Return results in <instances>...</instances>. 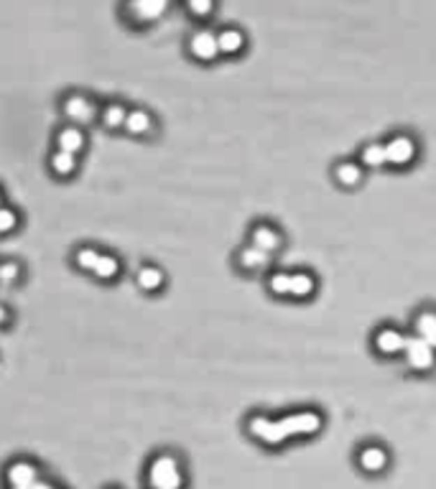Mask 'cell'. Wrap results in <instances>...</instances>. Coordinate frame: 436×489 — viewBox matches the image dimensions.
Masks as SVG:
<instances>
[{
	"label": "cell",
	"instance_id": "obj_25",
	"mask_svg": "<svg viewBox=\"0 0 436 489\" xmlns=\"http://www.w3.org/2000/svg\"><path fill=\"white\" fill-rule=\"evenodd\" d=\"M360 166L363 169H383V166H388L383 143H368L363 153H360Z\"/></svg>",
	"mask_w": 436,
	"mask_h": 489
},
{
	"label": "cell",
	"instance_id": "obj_20",
	"mask_svg": "<svg viewBox=\"0 0 436 489\" xmlns=\"http://www.w3.org/2000/svg\"><path fill=\"white\" fill-rule=\"evenodd\" d=\"M365 176V169L360 166V161H342L337 163V169H334V178H337V184H342L345 189H352L363 181Z\"/></svg>",
	"mask_w": 436,
	"mask_h": 489
},
{
	"label": "cell",
	"instance_id": "obj_7",
	"mask_svg": "<svg viewBox=\"0 0 436 489\" xmlns=\"http://www.w3.org/2000/svg\"><path fill=\"white\" fill-rule=\"evenodd\" d=\"M383 146H385V161H388V166L403 169L408 163H414V158L419 156V146H416L414 138L406 133L393 135L391 141L383 143Z\"/></svg>",
	"mask_w": 436,
	"mask_h": 489
},
{
	"label": "cell",
	"instance_id": "obj_9",
	"mask_svg": "<svg viewBox=\"0 0 436 489\" xmlns=\"http://www.w3.org/2000/svg\"><path fill=\"white\" fill-rule=\"evenodd\" d=\"M87 133L84 127L80 125H61L57 133H54V146L57 150H64V153H72V156L80 158L84 150H87Z\"/></svg>",
	"mask_w": 436,
	"mask_h": 489
},
{
	"label": "cell",
	"instance_id": "obj_22",
	"mask_svg": "<svg viewBox=\"0 0 436 489\" xmlns=\"http://www.w3.org/2000/svg\"><path fill=\"white\" fill-rule=\"evenodd\" d=\"M314 290H317V281H314L309 273L296 270V273L291 275V290H289L291 298H296V301H306L309 296H314Z\"/></svg>",
	"mask_w": 436,
	"mask_h": 489
},
{
	"label": "cell",
	"instance_id": "obj_4",
	"mask_svg": "<svg viewBox=\"0 0 436 489\" xmlns=\"http://www.w3.org/2000/svg\"><path fill=\"white\" fill-rule=\"evenodd\" d=\"M281 426H283V430H286V436H289V438H294V436H314V433L322 430L324 418H322V413H317V410H299V413L283 415Z\"/></svg>",
	"mask_w": 436,
	"mask_h": 489
},
{
	"label": "cell",
	"instance_id": "obj_32",
	"mask_svg": "<svg viewBox=\"0 0 436 489\" xmlns=\"http://www.w3.org/2000/svg\"><path fill=\"white\" fill-rule=\"evenodd\" d=\"M6 204V194H3V189H0V207Z\"/></svg>",
	"mask_w": 436,
	"mask_h": 489
},
{
	"label": "cell",
	"instance_id": "obj_31",
	"mask_svg": "<svg viewBox=\"0 0 436 489\" xmlns=\"http://www.w3.org/2000/svg\"><path fill=\"white\" fill-rule=\"evenodd\" d=\"M10 321V311H8L6 304H0V326H6Z\"/></svg>",
	"mask_w": 436,
	"mask_h": 489
},
{
	"label": "cell",
	"instance_id": "obj_18",
	"mask_svg": "<svg viewBox=\"0 0 436 489\" xmlns=\"http://www.w3.org/2000/svg\"><path fill=\"white\" fill-rule=\"evenodd\" d=\"M126 118H128V107L123 102H105L103 107H100V123H103V127L110 130V133L123 130Z\"/></svg>",
	"mask_w": 436,
	"mask_h": 489
},
{
	"label": "cell",
	"instance_id": "obj_21",
	"mask_svg": "<svg viewBox=\"0 0 436 489\" xmlns=\"http://www.w3.org/2000/svg\"><path fill=\"white\" fill-rule=\"evenodd\" d=\"M217 44H220V54L235 56L245 49V33L240 29H225L217 33Z\"/></svg>",
	"mask_w": 436,
	"mask_h": 489
},
{
	"label": "cell",
	"instance_id": "obj_27",
	"mask_svg": "<svg viewBox=\"0 0 436 489\" xmlns=\"http://www.w3.org/2000/svg\"><path fill=\"white\" fill-rule=\"evenodd\" d=\"M23 275V267L18 260H3L0 263V283L3 286H15V283L21 281Z\"/></svg>",
	"mask_w": 436,
	"mask_h": 489
},
{
	"label": "cell",
	"instance_id": "obj_23",
	"mask_svg": "<svg viewBox=\"0 0 436 489\" xmlns=\"http://www.w3.org/2000/svg\"><path fill=\"white\" fill-rule=\"evenodd\" d=\"M100 255H103V250H97V247H92V244H82V247H77V250H74V255H72L74 267H77V270H82V273L92 275V270H95Z\"/></svg>",
	"mask_w": 436,
	"mask_h": 489
},
{
	"label": "cell",
	"instance_id": "obj_11",
	"mask_svg": "<svg viewBox=\"0 0 436 489\" xmlns=\"http://www.w3.org/2000/svg\"><path fill=\"white\" fill-rule=\"evenodd\" d=\"M406 334L396 329V326H383L380 332L375 334V349L383 357H396L403 355V347H406Z\"/></svg>",
	"mask_w": 436,
	"mask_h": 489
},
{
	"label": "cell",
	"instance_id": "obj_30",
	"mask_svg": "<svg viewBox=\"0 0 436 489\" xmlns=\"http://www.w3.org/2000/svg\"><path fill=\"white\" fill-rule=\"evenodd\" d=\"M29 489H57V487H54V484L49 482V479H38V482H33Z\"/></svg>",
	"mask_w": 436,
	"mask_h": 489
},
{
	"label": "cell",
	"instance_id": "obj_3",
	"mask_svg": "<svg viewBox=\"0 0 436 489\" xmlns=\"http://www.w3.org/2000/svg\"><path fill=\"white\" fill-rule=\"evenodd\" d=\"M169 8L171 0H126L123 3V15L133 26H151V23L161 21Z\"/></svg>",
	"mask_w": 436,
	"mask_h": 489
},
{
	"label": "cell",
	"instance_id": "obj_10",
	"mask_svg": "<svg viewBox=\"0 0 436 489\" xmlns=\"http://www.w3.org/2000/svg\"><path fill=\"white\" fill-rule=\"evenodd\" d=\"M189 54L197 61H215L220 56V44H217V33L209 29L194 31L189 36Z\"/></svg>",
	"mask_w": 436,
	"mask_h": 489
},
{
	"label": "cell",
	"instance_id": "obj_12",
	"mask_svg": "<svg viewBox=\"0 0 436 489\" xmlns=\"http://www.w3.org/2000/svg\"><path fill=\"white\" fill-rule=\"evenodd\" d=\"M46 166L52 171L54 178H59V181H69V178L80 171V158L72 156V153H64V150H57L54 148L46 158Z\"/></svg>",
	"mask_w": 436,
	"mask_h": 489
},
{
	"label": "cell",
	"instance_id": "obj_19",
	"mask_svg": "<svg viewBox=\"0 0 436 489\" xmlns=\"http://www.w3.org/2000/svg\"><path fill=\"white\" fill-rule=\"evenodd\" d=\"M237 265L243 267V270H248V273H260V270H266L271 265V255L248 244V247H243V250L237 252Z\"/></svg>",
	"mask_w": 436,
	"mask_h": 489
},
{
	"label": "cell",
	"instance_id": "obj_28",
	"mask_svg": "<svg viewBox=\"0 0 436 489\" xmlns=\"http://www.w3.org/2000/svg\"><path fill=\"white\" fill-rule=\"evenodd\" d=\"M268 290L273 293V296H278V298H283V296H289V290H291V273H273L271 278H268Z\"/></svg>",
	"mask_w": 436,
	"mask_h": 489
},
{
	"label": "cell",
	"instance_id": "obj_26",
	"mask_svg": "<svg viewBox=\"0 0 436 489\" xmlns=\"http://www.w3.org/2000/svg\"><path fill=\"white\" fill-rule=\"evenodd\" d=\"M18 227H21V215H18V209H13L10 204H3V207H0V238L15 232Z\"/></svg>",
	"mask_w": 436,
	"mask_h": 489
},
{
	"label": "cell",
	"instance_id": "obj_1",
	"mask_svg": "<svg viewBox=\"0 0 436 489\" xmlns=\"http://www.w3.org/2000/svg\"><path fill=\"white\" fill-rule=\"evenodd\" d=\"M148 489H184V469L174 453H156L146 467Z\"/></svg>",
	"mask_w": 436,
	"mask_h": 489
},
{
	"label": "cell",
	"instance_id": "obj_14",
	"mask_svg": "<svg viewBox=\"0 0 436 489\" xmlns=\"http://www.w3.org/2000/svg\"><path fill=\"white\" fill-rule=\"evenodd\" d=\"M153 127H156V120H153V115L146 110V107L128 110V118H126L123 130H126L130 138H146V135L153 133Z\"/></svg>",
	"mask_w": 436,
	"mask_h": 489
},
{
	"label": "cell",
	"instance_id": "obj_33",
	"mask_svg": "<svg viewBox=\"0 0 436 489\" xmlns=\"http://www.w3.org/2000/svg\"><path fill=\"white\" fill-rule=\"evenodd\" d=\"M0 263H3V260H0Z\"/></svg>",
	"mask_w": 436,
	"mask_h": 489
},
{
	"label": "cell",
	"instance_id": "obj_5",
	"mask_svg": "<svg viewBox=\"0 0 436 489\" xmlns=\"http://www.w3.org/2000/svg\"><path fill=\"white\" fill-rule=\"evenodd\" d=\"M406 364L414 372H431L436 367V349L429 347L421 336H408L406 347H403Z\"/></svg>",
	"mask_w": 436,
	"mask_h": 489
},
{
	"label": "cell",
	"instance_id": "obj_8",
	"mask_svg": "<svg viewBox=\"0 0 436 489\" xmlns=\"http://www.w3.org/2000/svg\"><path fill=\"white\" fill-rule=\"evenodd\" d=\"M248 433L266 446H281L283 441H289L281 421H271L266 415H253L248 421Z\"/></svg>",
	"mask_w": 436,
	"mask_h": 489
},
{
	"label": "cell",
	"instance_id": "obj_17",
	"mask_svg": "<svg viewBox=\"0 0 436 489\" xmlns=\"http://www.w3.org/2000/svg\"><path fill=\"white\" fill-rule=\"evenodd\" d=\"M123 273V260L115 255V252H105L100 255V260H97L95 270H92V278L100 283H112L118 275Z\"/></svg>",
	"mask_w": 436,
	"mask_h": 489
},
{
	"label": "cell",
	"instance_id": "obj_6",
	"mask_svg": "<svg viewBox=\"0 0 436 489\" xmlns=\"http://www.w3.org/2000/svg\"><path fill=\"white\" fill-rule=\"evenodd\" d=\"M38 472H41V469H38L36 461H31V459H13L6 467V474H3V479H6L8 489H29L31 484L41 479V474H38Z\"/></svg>",
	"mask_w": 436,
	"mask_h": 489
},
{
	"label": "cell",
	"instance_id": "obj_13",
	"mask_svg": "<svg viewBox=\"0 0 436 489\" xmlns=\"http://www.w3.org/2000/svg\"><path fill=\"white\" fill-rule=\"evenodd\" d=\"M250 244L268 252V255H273V252H278L283 247V238L281 232L276 230V227H271V224H255L250 230Z\"/></svg>",
	"mask_w": 436,
	"mask_h": 489
},
{
	"label": "cell",
	"instance_id": "obj_16",
	"mask_svg": "<svg viewBox=\"0 0 436 489\" xmlns=\"http://www.w3.org/2000/svg\"><path fill=\"white\" fill-rule=\"evenodd\" d=\"M135 286L143 290V293H158L166 286V273L161 267L153 265V263H146V265L138 267L135 273Z\"/></svg>",
	"mask_w": 436,
	"mask_h": 489
},
{
	"label": "cell",
	"instance_id": "obj_24",
	"mask_svg": "<svg viewBox=\"0 0 436 489\" xmlns=\"http://www.w3.org/2000/svg\"><path fill=\"white\" fill-rule=\"evenodd\" d=\"M416 336H421L429 347L436 349V313L434 311H421L414 319Z\"/></svg>",
	"mask_w": 436,
	"mask_h": 489
},
{
	"label": "cell",
	"instance_id": "obj_2",
	"mask_svg": "<svg viewBox=\"0 0 436 489\" xmlns=\"http://www.w3.org/2000/svg\"><path fill=\"white\" fill-rule=\"evenodd\" d=\"M61 115L69 120V125H89L100 118V104L84 92H69L61 97Z\"/></svg>",
	"mask_w": 436,
	"mask_h": 489
},
{
	"label": "cell",
	"instance_id": "obj_15",
	"mask_svg": "<svg viewBox=\"0 0 436 489\" xmlns=\"http://www.w3.org/2000/svg\"><path fill=\"white\" fill-rule=\"evenodd\" d=\"M357 464H360V469L368 472V474H380V472L388 467V451L377 444L363 446L360 453H357Z\"/></svg>",
	"mask_w": 436,
	"mask_h": 489
},
{
	"label": "cell",
	"instance_id": "obj_29",
	"mask_svg": "<svg viewBox=\"0 0 436 489\" xmlns=\"http://www.w3.org/2000/svg\"><path fill=\"white\" fill-rule=\"evenodd\" d=\"M186 10L194 15V18H207L212 10H215V0H184Z\"/></svg>",
	"mask_w": 436,
	"mask_h": 489
}]
</instances>
